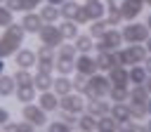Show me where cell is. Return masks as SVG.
Listing matches in <instances>:
<instances>
[{
	"instance_id": "cell-1",
	"label": "cell",
	"mask_w": 151,
	"mask_h": 132,
	"mask_svg": "<svg viewBox=\"0 0 151 132\" xmlns=\"http://www.w3.org/2000/svg\"><path fill=\"white\" fill-rule=\"evenodd\" d=\"M24 38H26V31L21 28V24L12 21L9 26H5L2 33H0V59L12 57L24 45Z\"/></svg>"
},
{
	"instance_id": "cell-2",
	"label": "cell",
	"mask_w": 151,
	"mask_h": 132,
	"mask_svg": "<svg viewBox=\"0 0 151 132\" xmlns=\"http://www.w3.org/2000/svg\"><path fill=\"white\" fill-rule=\"evenodd\" d=\"M146 47L142 42H127V47H118L116 50V59L120 66H134V64H142L144 57H146Z\"/></svg>"
},
{
	"instance_id": "cell-3",
	"label": "cell",
	"mask_w": 151,
	"mask_h": 132,
	"mask_svg": "<svg viewBox=\"0 0 151 132\" xmlns=\"http://www.w3.org/2000/svg\"><path fill=\"white\" fill-rule=\"evenodd\" d=\"M111 90V80L106 73L97 71L87 78V90H85V99H94V97H109Z\"/></svg>"
},
{
	"instance_id": "cell-4",
	"label": "cell",
	"mask_w": 151,
	"mask_h": 132,
	"mask_svg": "<svg viewBox=\"0 0 151 132\" xmlns=\"http://www.w3.org/2000/svg\"><path fill=\"white\" fill-rule=\"evenodd\" d=\"M120 33H123V42H146V38L151 35V31H149V26L146 24H142V21H137V19H132V21H127L123 28H120Z\"/></svg>"
},
{
	"instance_id": "cell-5",
	"label": "cell",
	"mask_w": 151,
	"mask_h": 132,
	"mask_svg": "<svg viewBox=\"0 0 151 132\" xmlns=\"http://www.w3.org/2000/svg\"><path fill=\"white\" fill-rule=\"evenodd\" d=\"M125 42H123V33L116 28V26H111L101 38H97L94 40V50L97 52H116L118 47H123Z\"/></svg>"
},
{
	"instance_id": "cell-6",
	"label": "cell",
	"mask_w": 151,
	"mask_h": 132,
	"mask_svg": "<svg viewBox=\"0 0 151 132\" xmlns=\"http://www.w3.org/2000/svg\"><path fill=\"white\" fill-rule=\"evenodd\" d=\"M54 59H57V47H50V45H42L35 50V66L38 71H47L52 73L54 71Z\"/></svg>"
},
{
	"instance_id": "cell-7",
	"label": "cell",
	"mask_w": 151,
	"mask_h": 132,
	"mask_svg": "<svg viewBox=\"0 0 151 132\" xmlns=\"http://www.w3.org/2000/svg\"><path fill=\"white\" fill-rule=\"evenodd\" d=\"M85 104H87V99L80 92H68V94L59 97V108H64V111H68L73 116H80L85 111Z\"/></svg>"
},
{
	"instance_id": "cell-8",
	"label": "cell",
	"mask_w": 151,
	"mask_h": 132,
	"mask_svg": "<svg viewBox=\"0 0 151 132\" xmlns=\"http://www.w3.org/2000/svg\"><path fill=\"white\" fill-rule=\"evenodd\" d=\"M21 118L24 120H28V123H33L35 127H45L47 125V111H42L35 101H31V104H21Z\"/></svg>"
},
{
	"instance_id": "cell-9",
	"label": "cell",
	"mask_w": 151,
	"mask_h": 132,
	"mask_svg": "<svg viewBox=\"0 0 151 132\" xmlns=\"http://www.w3.org/2000/svg\"><path fill=\"white\" fill-rule=\"evenodd\" d=\"M35 35H38V40L42 45H50V47H59L64 42V35H61V31H59L57 24H42V28Z\"/></svg>"
},
{
	"instance_id": "cell-10",
	"label": "cell",
	"mask_w": 151,
	"mask_h": 132,
	"mask_svg": "<svg viewBox=\"0 0 151 132\" xmlns=\"http://www.w3.org/2000/svg\"><path fill=\"white\" fill-rule=\"evenodd\" d=\"M76 73H83V75H92L97 73V61L90 52H78L76 54Z\"/></svg>"
},
{
	"instance_id": "cell-11",
	"label": "cell",
	"mask_w": 151,
	"mask_h": 132,
	"mask_svg": "<svg viewBox=\"0 0 151 132\" xmlns=\"http://www.w3.org/2000/svg\"><path fill=\"white\" fill-rule=\"evenodd\" d=\"M38 106L47 113H57L59 108V94L54 90H45V92H38Z\"/></svg>"
},
{
	"instance_id": "cell-12",
	"label": "cell",
	"mask_w": 151,
	"mask_h": 132,
	"mask_svg": "<svg viewBox=\"0 0 151 132\" xmlns=\"http://www.w3.org/2000/svg\"><path fill=\"white\" fill-rule=\"evenodd\" d=\"M19 24H21V28H24L26 33H33V35H35V33L42 28L45 21L40 19L38 12H21V21H19Z\"/></svg>"
},
{
	"instance_id": "cell-13",
	"label": "cell",
	"mask_w": 151,
	"mask_h": 132,
	"mask_svg": "<svg viewBox=\"0 0 151 132\" xmlns=\"http://www.w3.org/2000/svg\"><path fill=\"white\" fill-rule=\"evenodd\" d=\"M14 64L19 66V68H33L35 66V50H31V47H19L14 54Z\"/></svg>"
},
{
	"instance_id": "cell-14",
	"label": "cell",
	"mask_w": 151,
	"mask_h": 132,
	"mask_svg": "<svg viewBox=\"0 0 151 132\" xmlns=\"http://www.w3.org/2000/svg\"><path fill=\"white\" fill-rule=\"evenodd\" d=\"M85 111H87V113H92L94 118L106 116V113L111 111V101H106V97H94V99H87Z\"/></svg>"
},
{
	"instance_id": "cell-15",
	"label": "cell",
	"mask_w": 151,
	"mask_h": 132,
	"mask_svg": "<svg viewBox=\"0 0 151 132\" xmlns=\"http://www.w3.org/2000/svg\"><path fill=\"white\" fill-rule=\"evenodd\" d=\"M118 7H120V12H123V19H125V21H132V19H137V16L142 14L144 0H123Z\"/></svg>"
},
{
	"instance_id": "cell-16",
	"label": "cell",
	"mask_w": 151,
	"mask_h": 132,
	"mask_svg": "<svg viewBox=\"0 0 151 132\" xmlns=\"http://www.w3.org/2000/svg\"><path fill=\"white\" fill-rule=\"evenodd\" d=\"M109 80L113 87H130V78H127V66H113L111 71H106Z\"/></svg>"
},
{
	"instance_id": "cell-17",
	"label": "cell",
	"mask_w": 151,
	"mask_h": 132,
	"mask_svg": "<svg viewBox=\"0 0 151 132\" xmlns=\"http://www.w3.org/2000/svg\"><path fill=\"white\" fill-rule=\"evenodd\" d=\"M104 5H106V14H104L106 24H109V26H120L125 19H123V12H120L118 2H116V0H104Z\"/></svg>"
},
{
	"instance_id": "cell-18",
	"label": "cell",
	"mask_w": 151,
	"mask_h": 132,
	"mask_svg": "<svg viewBox=\"0 0 151 132\" xmlns=\"http://www.w3.org/2000/svg\"><path fill=\"white\" fill-rule=\"evenodd\" d=\"M94 61H97V71H101V73H106V71H111L113 66H118L116 52H97Z\"/></svg>"
},
{
	"instance_id": "cell-19",
	"label": "cell",
	"mask_w": 151,
	"mask_h": 132,
	"mask_svg": "<svg viewBox=\"0 0 151 132\" xmlns=\"http://www.w3.org/2000/svg\"><path fill=\"white\" fill-rule=\"evenodd\" d=\"M14 97H17L19 104H31V101L38 99V90H35V85H17Z\"/></svg>"
},
{
	"instance_id": "cell-20",
	"label": "cell",
	"mask_w": 151,
	"mask_h": 132,
	"mask_svg": "<svg viewBox=\"0 0 151 132\" xmlns=\"http://www.w3.org/2000/svg\"><path fill=\"white\" fill-rule=\"evenodd\" d=\"M83 5H85V12H87L90 21H94V19H104V14H106V5H104V0H87V2H83Z\"/></svg>"
},
{
	"instance_id": "cell-21",
	"label": "cell",
	"mask_w": 151,
	"mask_h": 132,
	"mask_svg": "<svg viewBox=\"0 0 151 132\" xmlns=\"http://www.w3.org/2000/svg\"><path fill=\"white\" fill-rule=\"evenodd\" d=\"M38 14H40V19H42L45 24H57V21L61 19L59 7H57V5H50V2H45V5L38 9Z\"/></svg>"
},
{
	"instance_id": "cell-22",
	"label": "cell",
	"mask_w": 151,
	"mask_h": 132,
	"mask_svg": "<svg viewBox=\"0 0 151 132\" xmlns=\"http://www.w3.org/2000/svg\"><path fill=\"white\" fill-rule=\"evenodd\" d=\"M149 90L146 85H130V97H127V104H146L149 101Z\"/></svg>"
},
{
	"instance_id": "cell-23",
	"label": "cell",
	"mask_w": 151,
	"mask_h": 132,
	"mask_svg": "<svg viewBox=\"0 0 151 132\" xmlns=\"http://www.w3.org/2000/svg\"><path fill=\"white\" fill-rule=\"evenodd\" d=\"M54 71H57V75H73L76 73V59L57 57L54 59Z\"/></svg>"
},
{
	"instance_id": "cell-24",
	"label": "cell",
	"mask_w": 151,
	"mask_h": 132,
	"mask_svg": "<svg viewBox=\"0 0 151 132\" xmlns=\"http://www.w3.org/2000/svg\"><path fill=\"white\" fill-rule=\"evenodd\" d=\"M52 80H54V75L47 73V71H35V73H33V85H35L38 92L52 90Z\"/></svg>"
},
{
	"instance_id": "cell-25",
	"label": "cell",
	"mask_w": 151,
	"mask_h": 132,
	"mask_svg": "<svg viewBox=\"0 0 151 132\" xmlns=\"http://www.w3.org/2000/svg\"><path fill=\"white\" fill-rule=\"evenodd\" d=\"M109 113H111V116L123 125L125 120H130V104H127V101H113Z\"/></svg>"
},
{
	"instance_id": "cell-26",
	"label": "cell",
	"mask_w": 151,
	"mask_h": 132,
	"mask_svg": "<svg viewBox=\"0 0 151 132\" xmlns=\"http://www.w3.org/2000/svg\"><path fill=\"white\" fill-rule=\"evenodd\" d=\"M127 78H130V85H144L149 73L142 64H134V66H127Z\"/></svg>"
},
{
	"instance_id": "cell-27",
	"label": "cell",
	"mask_w": 151,
	"mask_h": 132,
	"mask_svg": "<svg viewBox=\"0 0 151 132\" xmlns=\"http://www.w3.org/2000/svg\"><path fill=\"white\" fill-rule=\"evenodd\" d=\"M52 90H54L59 97H64V94L73 92V82H71V75H57V78L52 80Z\"/></svg>"
},
{
	"instance_id": "cell-28",
	"label": "cell",
	"mask_w": 151,
	"mask_h": 132,
	"mask_svg": "<svg viewBox=\"0 0 151 132\" xmlns=\"http://www.w3.org/2000/svg\"><path fill=\"white\" fill-rule=\"evenodd\" d=\"M76 127L83 130V132H97V118H94L92 113L83 111V113L78 116V120H76Z\"/></svg>"
},
{
	"instance_id": "cell-29",
	"label": "cell",
	"mask_w": 151,
	"mask_h": 132,
	"mask_svg": "<svg viewBox=\"0 0 151 132\" xmlns=\"http://www.w3.org/2000/svg\"><path fill=\"white\" fill-rule=\"evenodd\" d=\"M116 130H120V123H118L111 113L97 118V132H116Z\"/></svg>"
},
{
	"instance_id": "cell-30",
	"label": "cell",
	"mask_w": 151,
	"mask_h": 132,
	"mask_svg": "<svg viewBox=\"0 0 151 132\" xmlns=\"http://www.w3.org/2000/svg\"><path fill=\"white\" fill-rule=\"evenodd\" d=\"M57 26H59L64 40H71V42H73V38L80 33V28H78V24H76L73 19H61V24H57Z\"/></svg>"
},
{
	"instance_id": "cell-31",
	"label": "cell",
	"mask_w": 151,
	"mask_h": 132,
	"mask_svg": "<svg viewBox=\"0 0 151 132\" xmlns=\"http://www.w3.org/2000/svg\"><path fill=\"white\" fill-rule=\"evenodd\" d=\"M73 45H76L78 52H92V50H94V38H92L90 33H78V35L73 38Z\"/></svg>"
},
{
	"instance_id": "cell-32",
	"label": "cell",
	"mask_w": 151,
	"mask_h": 132,
	"mask_svg": "<svg viewBox=\"0 0 151 132\" xmlns=\"http://www.w3.org/2000/svg\"><path fill=\"white\" fill-rule=\"evenodd\" d=\"M14 90H17V82L9 73H2L0 75V97L7 99V97H14Z\"/></svg>"
},
{
	"instance_id": "cell-33",
	"label": "cell",
	"mask_w": 151,
	"mask_h": 132,
	"mask_svg": "<svg viewBox=\"0 0 151 132\" xmlns=\"http://www.w3.org/2000/svg\"><path fill=\"white\" fill-rule=\"evenodd\" d=\"M2 130L5 132H33V130H38L33 123H28V120H21V123H12V120H7L5 125H2Z\"/></svg>"
},
{
	"instance_id": "cell-34",
	"label": "cell",
	"mask_w": 151,
	"mask_h": 132,
	"mask_svg": "<svg viewBox=\"0 0 151 132\" xmlns=\"http://www.w3.org/2000/svg\"><path fill=\"white\" fill-rule=\"evenodd\" d=\"M80 5H83V2H78V0H64V2L59 5L61 19H73V16H76V12L80 9Z\"/></svg>"
},
{
	"instance_id": "cell-35",
	"label": "cell",
	"mask_w": 151,
	"mask_h": 132,
	"mask_svg": "<svg viewBox=\"0 0 151 132\" xmlns=\"http://www.w3.org/2000/svg\"><path fill=\"white\" fill-rule=\"evenodd\" d=\"M87 26H90V31H87V33H90L94 40H97V38H101V35H104V33L111 28V26L106 24V19H94V21H90Z\"/></svg>"
},
{
	"instance_id": "cell-36",
	"label": "cell",
	"mask_w": 151,
	"mask_h": 132,
	"mask_svg": "<svg viewBox=\"0 0 151 132\" xmlns=\"http://www.w3.org/2000/svg\"><path fill=\"white\" fill-rule=\"evenodd\" d=\"M12 78H14L17 85H33V73H31V68H19V66H17V71L12 73Z\"/></svg>"
},
{
	"instance_id": "cell-37",
	"label": "cell",
	"mask_w": 151,
	"mask_h": 132,
	"mask_svg": "<svg viewBox=\"0 0 151 132\" xmlns=\"http://www.w3.org/2000/svg\"><path fill=\"white\" fill-rule=\"evenodd\" d=\"M76 54H78V50H76V45L71 42V40H64L59 47H57V57H66V59H76Z\"/></svg>"
},
{
	"instance_id": "cell-38",
	"label": "cell",
	"mask_w": 151,
	"mask_h": 132,
	"mask_svg": "<svg viewBox=\"0 0 151 132\" xmlns=\"http://www.w3.org/2000/svg\"><path fill=\"white\" fill-rule=\"evenodd\" d=\"M127 97H130V87H113L111 85V90H109V101L113 104V101H127Z\"/></svg>"
},
{
	"instance_id": "cell-39",
	"label": "cell",
	"mask_w": 151,
	"mask_h": 132,
	"mask_svg": "<svg viewBox=\"0 0 151 132\" xmlns=\"http://www.w3.org/2000/svg\"><path fill=\"white\" fill-rule=\"evenodd\" d=\"M130 118L132 120H146L149 118L146 104H130Z\"/></svg>"
},
{
	"instance_id": "cell-40",
	"label": "cell",
	"mask_w": 151,
	"mask_h": 132,
	"mask_svg": "<svg viewBox=\"0 0 151 132\" xmlns=\"http://www.w3.org/2000/svg\"><path fill=\"white\" fill-rule=\"evenodd\" d=\"M71 82H73V92H80V94L85 97V90H87V75L76 73V75L71 78Z\"/></svg>"
},
{
	"instance_id": "cell-41",
	"label": "cell",
	"mask_w": 151,
	"mask_h": 132,
	"mask_svg": "<svg viewBox=\"0 0 151 132\" xmlns=\"http://www.w3.org/2000/svg\"><path fill=\"white\" fill-rule=\"evenodd\" d=\"M14 21V12L5 5V2H0V28H5V26H9Z\"/></svg>"
},
{
	"instance_id": "cell-42",
	"label": "cell",
	"mask_w": 151,
	"mask_h": 132,
	"mask_svg": "<svg viewBox=\"0 0 151 132\" xmlns=\"http://www.w3.org/2000/svg\"><path fill=\"white\" fill-rule=\"evenodd\" d=\"M45 127H47L50 132H71V130H73L71 125H66V123H64V120H59V118H57V120H47V125H45Z\"/></svg>"
},
{
	"instance_id": "cell-43",
	"label": "cell",
	"mask_w": 151,
	"mask_h": 132,
	"mask_svg": "<svg viewBox=\"0 0 151 132\" xmlns=\"http://www.w3.org/2000/svg\"><path fill=\"white\" fill-rule=\"evenodd\" d=\"M57 118L64 120V123L71 125V127H76V120H78V116H73V113H68V111H64V108H57Z\"/></svg>"
},
{
	"instance_id": "cell-44",
	"label": "cell",
	"mask_w": 151,
	"mask_h": 132,
	"mask_svg": "<svg viewBox=\"0 0 151 132\" xmlns=\"http://www.w3.org/2000/svg\"><path fill=\"white\" fill-rule=\"evenodd\" d=\"M5 5L12 12H24V0H5Z\"/></svg>"
},
{
	"instance_id": "cell-45",
	"label": "cell",
	"mask_w": 151,
	"mask_h": 132,
	"mask_svg": "<svg viewBox=\"0 0 151 132\" xmlns=\"http://www.w3.org/2000/svg\"><path fill=\"white\" fill-rule=\"evenodd\" d=\"M7 120H9V111H7L5 106H0V127H2Z\"/></svg>"
},
{
	"instance_id": "cell-46",
	"label": "cell",
	"mask_w": 151,
	"mask_h": 132,
	"mask_svg": "<svg viewBox=\"0 0 151 132\" xmlns=\"http://www.w3.org/2000/svg\"><path fill=\"white\" fill-rule=\"evenodd\" d=\"M142 66H144V68H146V73L151 75V54H146V57H144V61H142Z\"/></svg>"
},
{
	"instance_id": "cell-47",
	"label": "cell",
	"mask_w": 151,
	"mask_h": 132,
	"mask_svg": "<svg viewBox=\"0 0 151 132\" xmlns=\"http://www.w3.org/2000/svg\"><path fill=\"white\" fill-rule=\"evenodd\" d=\"M144 47H146V52H149V54H151V35H149V38H146V42H144Z\"/></svg>"
},
{
	"instance_id": "cell-48",
	"label": "cell",
	"mask_w": 151,
	"mask_h": 132,
	"mask_svg": "<svg viewBox=\"0 0 151 132\" xmlns=\"http://www.w3.org/2000/svg\"><path fill=\"white\" fill-rule=\"evenodd\" d=\"M5 66H7V64H5V59H0V75L5 73Z\"/></svg>"
},
{
	"instance_id": "cell-49",
	"label": "cell",
	"mask_w": 151,
	"mask_h": 132,
	"mask_svg": "<svg viewBox=\"0 0 151 132\" xmlns=\"http://www.w3.org/2000/svg\"><path fill=\"white\" fill-rule=\"evenodd\" d=\"M45 2H50V5H57V7H59V5L64 2V0H45Z\"/></svg>"
},
{
	"instance_id": "cell-50",
	"label": "cell",
	"mask_w": 151,
	"mask_h": 132,
	"mask_svg": "<svg viewBox=\"0 0 151 132\" xmlns=\"http://www.w3.org/2000/svg\"><path fill=\"white\" fill-rule=\"evenodd\" d=\"M146 111H149V116H151V97H149V101H146Z\"/></svg>"
},
{
	"instance_id": "cell-51",
	"label": "cell",
	"mask_w": 151,
	"mask_h": 132,
	"mask_svg": "<svg viewBox=\"0 0 151 132\" xmlns=\"http://www.w3.org/2000/svg\"><path fill=\"white\" fill-rule=\"evenodd\" d=\"M144 24H146V26H149V31H151V14L146 16V21H144Z\"/></svg>"
},
{
	"instance_id": "cell-52",
	"label": "cell",
	"mask_w": 151,
	"mask_h": 132,
	"mask_svg": "<svg viewBox=\"0 0 151 132\" xmlns=\"http://www.w3.org/2000/svg\"><path fill=\"white\" fill-rule=\"evenodd\" d=\"M144 5H149V7H151V0H144Z\"/></svg>"
},
{
	"instance_id": "cell-53",
	"label": "cell",
	"mask_w": 151,
	"mask_h": 132,
	"mask_svg": "<svg viewBox=\"0 0 151 132\" xmlns=\"http://www.w3.org/2000/svg\"><path fill=\"white\" fill-rule=\"evenodd\" d=\"M0 2H5V0H0Z\"/></svg>"
},
{
	"instance_id": "cell-54",
	"label": "cell",
	"mask_w": 151,
	"mask_h": 132,
	"mask_svg": "<svg viewBox=\"0 0 151 132\" xmlns=\"http://www.w3.org/2000/svg\"><path fill=\"white\" fill-rule=\"evenodd\" d=\"M85 2H87V0H85Z\"/></svg>"
}]
</instances>
